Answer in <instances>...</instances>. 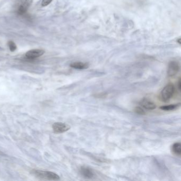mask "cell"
<instances>
[{"mask_svg":"<svg viewBox=\"0 0 181 181\" xmlns=\"http://www.w3.org/2000/svg\"><path fill=\"white\" fill-rule=\"evenodd\" d=\"M31 173L38 179L49 181H58L60 178L58 175L49 171H42L40 170H33Z\"/></svg>","mask_w":181,"mask_h":181,"instance_id":"obj_1","label":"cell"},{"mask_svg":"<svg viewBox=\"0 0 181 181\" xmlns=\"http://www.w3.org/2000/svg\"><path fill=\"white\" fill-rule=\"evenodd\" d=\"M33 0H18L16 5V10L19 14L22 15L27 12L31 6Z\"/></svg>","mask_w":181,"mask_h":181,"instance_id":"obj_2","label":"cell"},{"mask_svg":"<svg viewBox=\"0 0 181 181\" xmlns=\"http://www.w3.org/2000/svg\"><path fill=\"white\" fill-rule=\"evenodd\" d=\"M174 92V86L172 84H168L161 91V97L162 100L164 101H169L172 97Z\"/></svg>","mask_w":181,"mask_h":181,"instance_id":"obj_3","label":"cell"},{"mask_svg":"<svg viewBox=\"0 0 181 181\" xmlns=\"http://www.w3.org/2000/svg\"><path fill=\"white\" fill-rule=\"evenodd\" d=\"M180 69V65L178 62L176 61H173L170 62L168 66V76L172 77L176 74Z\"/></svg>","mask_w":181,"mask_h":181,"instance_id":"obj_4","label":"cell"},{"mask_svg":"<svg viewBox=\"0 0 181 181\" xmlns=\"http://www.w3.org/2000/svg\"><path fill=\"white\" fill-rule=\"evenodd\" d=\"M54 132L56 133H62L70 130V126L68 124L62 122H56L52 125Z\"/></svg>","mask_w":181,"mask_h":181,"instance_id":"obj_5","label":"cell"},{"mask_svg":"<svg viewBox=\"0 0 181 181\" xmlns=\"http://www.w3.org/2000/svg\"><path fill=\"white\" fill-rule=\"evenodd\" d=\"M45 53V51L43 49H33L28 51L25 54V56L29 60H34L42 56Z\"/></svg>","mask_w":181,"mask_h":181,"instance_id":"obj_6","label":"cell"},{"mask_svg":"<svg viewBox=\"0 0 181 181\" xmlns=\"http://www.w3.org/2000/svg\"><path fill=\"white\" fill-rule=\"evenodd\" d=\"M81 174L87 179H92L94 176V173L92 170L87 167L83 166L80 168Z\"/></svg>","mask_w":181,"mask_h":181,"instance_id":"obj_7","label":"cell"},{"mask_svg":"<svg viewBox=\"0 0 181 181\" xmlns=\"http://www.w3.org/2000/svg\"><path fill=\"white\" fill-rule=\"evenodd\" d=\"M141 106L144 108L148 110H154L156 108V105L150 100H148L147 99H145L141 101L140 103Z\"/></svg>","mask_w":181,"mask_h":181,"instance_id":"obj_8","label":"cell"},{"mask_svg":"<svg viewBox=\"0 0 181 181\" xmlns=\"http://www.w3.org/2000/svg\"><path fill=\"white\" fill-rule=\"evenodd\" d=\"M70 67L76 69L83 70L87 69L89 67V65L87 63L76 62L71 63L70 64Z\"/></svg>","mask_w":181,"mask_h":181,"instance_id":"obj_9","label":"cell"},{"mask_svg":"<svg viewBox=\"0 0 181 181\" xmlns=\"http://www.w3.org/2000/svg\"><path fill=\"white\" fill-rule=\"evenodd\" d=\"M181 104H171L170 105H166V106H162L160 109L163 111H173V110H176L177 108L180 106Z\"/></svg>","mask_w":181,"mask_h":181,"instance_id":"obj_10","label":"cell"},{"mask_svg":"<svg viewBox=\"0 0 181 181\" xmlns=\"http://www.w3.org/2000/svg\"><path fill=\"white\" fill-rule=\"evenodd\" d=\"M173 152L175 154L180 156L181 154V144L179 142L175 143L172 146Z\"/></svg>","mask_w":181,"mask_h":181,"instance_id":"obj_11","label":"cell"},{"mask_svg":"<svg viewBox=\"0 0 181 181\" xmlns=\"http://www.w3.org/2000/svg\"><path fill=\"white\" fill-rule=\"evenodd\" d=\"M8 45L10 51H15L16 49H17V45L14 43V42H12V41H9L8 43Z\"/></svg>","mask_w":181,"mask_h":181,"instance_id":"obj_12","label":"cell"},{"mask_svg":"<svg viewBox=\"0 0 181 181\" xmlns=\"http://www.w3.org/2000/svg\"><path fill=\"white\" fill-rule=\"evenodd\" d=\"M134 112L136 113L137 114H140V115H145V110H143L142 108L141 107H136L134 108Z\"/></svg>","mask_w":181,"mask_h":181,"instance_id":"obj_13","label":"cell"},{"mask_svg":"<svg viewBox=\"0 0 181 181\" xmlns=\"http://www.w3.org/2000/svg\"><path fill=\"white\" fill-rule=\"evenodd\" d=\"M53 0H42V7H46L48 5H49L51 2Z\"/></svg>","mask_w":181,"mask_h":181,"instance_id":"obj_14","label":"cell"},{"mask_svg":"<svg viewBox=\"0 0 181 181\" xmlns=\"http://www.w3.org/2000/svg\"><path fill=\"white\" fill-rule=\"evenodd\" d=\"M177 86H178V89H179V90H181V79H179Z\"/></svg>","mask_w":181,"mask_h":181,"instance_id":"obj_15","label":"cell"}]
</instances>
